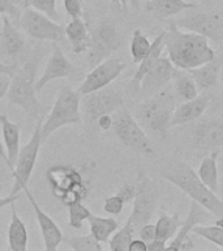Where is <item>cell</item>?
Segmentation results:
<instances>
[{"label": "cell", "mask_w": 223, "mask_h": 251, "mask_svg": "<svg viewBox=\"0 0 223 251\" xmlns=\"http://www.w3.org/2000/svg\"><path fill=\"white\" fill-rule=\"evenodd\" d=\"M181 223L183 221L180 220V216L178 212H175L174 215L162 213L156 224V239L168 243L176 235L179 227L181 226Z\"/></svg>", "instance_id": "31"}, {"label": "cell", "mask_w": 223, "mask_h": 251, "mask_svg": "<svg viewBox=\"0 0 223 251\" xmlns=\"http://www.w3.org/2000/svg\"><path fill=\"white\" fill-rule=\"evenodd\" d=\"M222 98H223V89H222Z\"/></svg>", "instance_id": "55"}, {"label": "cell", "mask_w": 223, "mask_h": 251, "mask_svg": "<svg viewBox=\"0 0 223 251\" xmlns=\"http://www.w3.org/2000/svg\"><path fill=\"white\" fill-rule=\"evenodd\" d=\"M20 66H15V64H7V63L0 62V75H8V76H13L15 72L17 71Z\"/></svg>", "instance_id": "46"}, {"label": "cell", "mask_w": 223, "mask_h": 251, "mask_svg": "<svg viewBox=\"0 0 223 251\" xmlns=\"http://www.w3.org/2000/svg\"><path fill=\"white\" fill-rule=\"evenodd\" d=\"M19 24L27 37L34 41L59 43L64 42L67 39L64 25L58 24L55 20L31 7L23 9Z\"/></svg>", "instance_id": "9"}, {"label": "cell", "mask_w": 223, "mask_h": 251, "mask_svg": "<svg viewBox=\"0 0 223 251\" xmlns=\"http://www.w3.org/2000/svg\"><path fill=\"white\" fill-rule=\"evenodd\" d=\"M81 70L76 67L69 59L67 58L62 47L59 46V43H52V51L51 56L48 59V63L46 64V68L43 71L42 76L37 80L35 88L37 92L41 93L47 84H50L54 80L58 78H73L77 80L81 76Z\"/></svg>", "instance_id": "16"}, {"label": "cell", "mask_w": 223, "mask_h": 251, "mask_svg": "<svg viewBox=\"0 0 223 251\" xmlns=\"http://www.w3.org/2000/svg\"><path fill=\"white\" fill-rule=\"evenodd\" d=\"M22 191L25 192V195L29 199L31 208L34 211L35 220H37L39 231H41L43 243H45V250L55 251L59 247V245L63 243V238H64L60 227L56 225V223L51 219L50 216L47 215L46 212L43 211L42 208L39 207V204L37 203V200H35V198L30 192L29 187H25Z\"/></svg>", "instance_id": "18"}, {"label": "cell", "mask_w": 223, "mask_h": 251, "mask_svg": "<svg viewBox=\"0 0 223 251\" xmlns=\"http://www.w3.org/2000/svg\"><path fill=\"white\" fill-rule=\"evenodd\" d=\"M88 223L90 226V233L101 243L109 242L111 235L119 229V223L113 217H101L91 213L88 219Z\"/></svg>", "instance_id": "30"}, {"label": "cell", "mask_w": 223, "mask_h": 251, "mask_svg": "<svg viewBox=\"0 0 223 251\" xmlns=\"http://www.w3.org/2000/svg\"><path fill=\"white\" fill-rule=\"evenodd\" d=\"M124 60L119 58H107L103 62H101L97 66H94L90 70L89 74H86L82 82L77 88V92L81 96L93 93L95 90H99L102 88L111 85V82L115 81L121 72L125 70Z\"/></svg>", "instance_id": "15"}, {"label": "cell", "mask_w": 223, "mask_h": 251, "mask_svg": "<svg viewBox=\"0 0 223 251\" xmlns=\"http://www.w3.org/2000/svg\"><path fill=\"white\" fill-rule=\"evenodd\" d=\"M121 38L112 20H102L90 33V47L86 62L90 68L110 58L120 47Z\"/></svg>", "instance_id": "10"}, {"label": "cell", "mask_w": 223, "mask_h": 251, "mask_svg": "<svg viewBox=\"0 0 223 251\" xmlns=\"http://www.w3.org/2000/svg\"><path fill=\"white\" fill-rule=\"evenodd\" d=\"M9 207H11V220L7 231L8 249L11 251H26L27 241H29L26 226L17 213L16 201L12 203Z\"/></svg>", "instance_id": "25"}, {"label": "cell", "mask_w": 223, "mask_h": 251, "mask_svg": "<svg viewBox=\"0 0 223 251\" xmlns=\"http://www.w3.org/2000/svg\"><path fill=\"white\" fill-rule=\"evenodd\" d=\"M193 147L201 152H211L223 147V119H205L193 128Z\"/></svg>", "instance_id": "17"}, {"label": "cell", "mask_w": 223, "mask_h": 251, "mask_svg": "<svg viewBox=\"0 0 223 251\" xmlns=\"http://www.w3.org/2000/svg\"><path fill=\"white\" fill-rule=\"evenodd\" d=\"M218 166L221 168V170L223 172V151L219 153V157H218Z\"/></svg>", "instance_id": "51"}, {"label": "cell", "mask_w": 223, "mask_h": 251, "mask_svg": "<svg viewBox=\"0 0 223 251\" xmlns=\"http://www.w3.org/2000/svg\"><path fill=\"white\" fill-rule=\"evenodd\" d=\"M3 191V186H1V184H0V192Z\"/></svg>", "instance_id": "53"}, {"label": "cell", "mask_w": 223, "mask_h": 251, "mask_svg": "<svg viewBox=\"0 0 223 251\" xmlns=\"http://www.w3.org/2000/svg\"><path fill=\"white\" fill-rule=\"evenodd\" d=\"M1 16H3V15H1V13H0V17H1Z\"/></svg>", "instance_id": "56"}, {"label": "cell", "mask_w": 223, "mask_h": 251, "mask_svg": "<svg viewBox=\"0 0 223 251\" xmlns=\"http://www.w3.org/2000/svg\"><path fill=\"white\" fill-rule=\"evenodd\" d=\"M213 217V213L209 212L206 208H203L201 204H199L195 200H192L191 208L188 212L187 217L181 223V226L179 227V230L176 233L174 238L167 243V250L172 251H180L183 247V243L189 238V235L192 234V229L197 225L206 223Z\"/></svg>", "instance_id": "20"}, {"label": "cell", "mask_w": 223, "mask_h": 251, "mask_svg": "<svg viewBox=\"0 0 223 251\" xmlns=\"http://www.w3.org/2000/svg\"><path fill=\"white\" fill-rule=\"evenodd\" d=\"M195 9H189L187 13L174 19L176 25L183 30L193 31V33L203 35L209 41H213L215 43L222 42L223 12L195 11Z\"/></svg>", "instance_id": "12"}, {"label": "cell", "mask_w": 223, "mask_h": 251, "mask_svg": "<svg viewBox=\"0 0 223 251\" xmlns=\"http://www.w3.org/2000/svg\"><path fill=\"white\" fill-rule=\"evenodd\" d=\"M0 33H1V29H0Z\"/></svg>", "instance_id": "57"}, {"label": "cell", "mask_w": 223, "mask_h": 251, "mask_svg": "<svg viewBox=\"0 0 223 251\" xmlns=\"http://www.w3.org/2000/svg\"><path fill=\"white\" fill-rule=\"evenodd\" d=\"M42 123L43 118H39L29 141L20 149L15 170L12 173V176L15 178V183H13V187L11 190V194H13V195L19 194L20 191H22L23 188L27 187V183L33 176L39 154V149H41V145L43 143Z\"/></svg>", "instance_id": "11"}, {"label": "cell", "mask_w": 223, "mask_h": 251, "mask_svg": "<svg viewBox=\"0 0 223 251\" xmlns=\"http://www.w3.org/2000/svg\"><path fill=\"white\" fill-rule=\"evenodd\" d=\"M63 243L69 246L74 251H102L103 246L99 241L94 238V235H74V237H64Z\"/></svg>", "instance_id": "33"}, {"label": "cell", "mask_w": 223, "mask_h": 251, "mask_svg": "<svg viewBox=\"0 0 223 251\" xmlns=\"http://www.w3.org/2000/svg\"><path fill=\"white\" fill-rule=\"evenodd\" d=\"M199 8V4L185 1V0H149L148 9L158 19L168 20L175 16L187 12L189 9Z\"/></svg>", "instance_id": "27"}, {"label": "cell", "mask_w": 223, "mask_h": 251, "mask_svg": "<svg viewBox=\"0 0 223 251\" xmlns=\"http://www.w3.org/2000/svg\"><path fill=\"white\" fill-rule=\"evenodd\" d=\"M149 251H166L167 250V243L162 242V241H158V239H154L153 242H150L148 245Z\"/></svg>", "instance_id": "48"}, {"label": "cell", "mask_w": 223, "mask_h": 251, "mask_svg": "<svg viewBox=\"0 0 223 251\" xmlns=\"http://www.w3.org/2000/svg\"><path fill=\"white\" fill-rule=\"evenodd\" d=\"M46 179L52 195L66 207L76 201H82L89 194V184L84 173L72 165L50 166L46 172Z\"/></svg>", "instance_id": "5"}, {"label": "cell", "mask_w": 223, "mask_h": 251, "mask_svg": "<svg viewBox=\"0 0 223 251\" xmlns=\"http://www.w3.org/2000/svg\"><path fill=\"white\" fill-rule=\"evenodd\" d=\"M219 153H221L219 149L209 152V154H206L202 158L199 170H197V174L201 178V180L215 194L219 192Z\"/></svg>", "instance_id": "29"}, {"label": "cell", "mask_w": 223, "mask_h": 251, "mask_svg": "<svg viewBox=\"0 0 223 251\" xmlns=\"http://www.w3.org/2000/svg\"><path fill=\"white\" fill-rule=\"evenodd\" d=\"M9 84H11V76H8V75H0V100L5 97Z\"/></svg>", "instance_id": "45"}, {"label": "cell", "mask_w": 223, "mask_h": 251, "mask_svg": "<svg viewBox=\"0 0 223 251\" xmlns=\"http://www.w3.org/2000/svg\"><path fill=\"white\" fill-rule=\"evenodd\" d=\"M124 105V93L117 86H106L81 97V110L86 121L95 125L105 114H113Z\"/></svg>", "instance_id": "13"}, {"label": "cell", "mask_w": 223, "mask_h": 251, "mask_svg": "<svg viewBox=\"0 0 223 251\" xmlns=\"http://www.w3.org/2000/svg\"><path fill=\"white\" fill-rule=\"evenodd\" d=\"M64 9L67 11L70 19H81L82 3L81 0H63Z\"/></svg>", "instance_id": "40"}, {"label": "cell", "mask_w": 223, "mask_h": 251, "mask_svg": "<svg viewBox=\"0 0 223 251\" xmlns=\"http://www.w3.org/2000/svg\"><path fill=\"white\" fill-rule=\"evenodd\" d=\"M111 3L115 4L116 7L123 8V9H127V8H128V0H111Z\"/></svg>", "instance_id": "50"}, {"label": "cell", "mask_w": 223, "mask_h": 251, "mask_svg": "<svg viewBox=\"0 0 223 251\" xmlns=\"http://www.w3.org/2000/svg\"><path fill=\"white\" fill-rule=\"evenodd\" d=\"M172 90L175 94L176 101L179 103L191 101L199 96L200 92L191 74L187 70H181L178 67H175L172 74Z\"/></svg>", "instance_id": "28"}, {"label": "cell", "mask_w": 223, "mask_h": 251, "mask_svg": "<svg viewBox=\"0 0 223 251\" xmlns=\"http://www.w3.org/2000/svg\"><path fill=\"white\" fill-rule=\"evenodd\" d=\"M209 106H210V97L206 94H199L191 101L180 102L172 114L171 128L193 123L202 117Z\"/></svg>", "instance_id": "21"}, {"label": "cell", "mask_w": 223, "mask_h": 251, "mask_svg": "<svg viewBox=\"0 0 223 251\" xmlns=\"http://www.w3.org/2000/svg\"><path fill=\"white\" fill-rule=\"evenodd\" d=\"M156 169L164 180L206 208L214 217L223 216V200L203 183L191 165L176 157H164L158 161Z\"/></svg>", "instance_id": "1"}, {"label": "cell", "mask_w": 223, "mask_h": 251, "mask_svg": "<svg viewBox=\"0 0 223 251\" xmlns=\"http://www.w3.org/2000/svg\"><path fill=\"white\" fill-rule=\"evenodd\" d=\"M124 205V200L121 199L117 194H115V195L109 196L107 199H105V201H103V211L111 216L120 215L121 212H123Z\"/></svg>", "instance_id": "39"}, {"label": "cell", "mask_w": 223, "mask_h": 251, "mask_svg": "<svg viewBox=\"0 0 223 251\" xmlns=\"http://www.w3.org/2000/svg\"><path fill=\"white\" fill-rule=\"evenodd\" d=\"M136 195L133 199L132 213L128 220L132 225L133 230L138 234L140 227L146 223H150V219L154 215L158 203V188L153 179L142 170L138 169L136 182Z\"/></svg>", "instance_id": "8"}, {"label": "cell", "mask_w": 223, "mask_h": 251, "mask_svg": "<svg viewBox=\"0 0 223 251\" xmlns=\"http://www.w3.org/2000/svg\"><path fill=\"white\" fill-rule=\"evenodd\" d=\"M192 234H196L218 247H223V227L218 225H197L192 229Z\"/></svg>", "instance_id": "36"}, {"label": "cell", "mask_w": 223, "mask_h": 251, "mask_svg": "<svg viewBox=\"0 0 223 251\" xmlns=\"http://www.w3.org/2000/svg\"><path fill=\"white\" fill-rule=\"evenodd\" d=\"M112 117L113 132L127 148L148 157L156 154L150 137L137 122L136 117H133L128 110L121 107L112 114Z\"/></svg>", "instance_id": "7"}, {"label": "cell", "mask_w": 223, "mask_h": 251, "mask_svg": "<svg viewBox=\"0 0 223 251\" xmlns=\"http://www.w3.org/2000/svg\"><path fill=\"white\" fill-rule=\"evenodd\" d=\"M0 126H1V135L3 141L7 149L8 158H9V172L11 174L15 170L16 161L20 153V144H21V126L13 123L7 118V115H0Z\"/></svg>", "instance_id": "23"}, {"label": "cell", "mask_w": 223, "mask_h": 251, "mask_svg": "<svg viewBox=\"0 0 223 251\" xmlns=\"http://www.w3.org/2000/svg\"><path fill=\"white\" fill-rule=\"evenodd\" d=\"M164 49H166V45H164L163 30L160 34H158L154 38V41L152 42V46H150V50L146 54V56L138 63V68H137L136 74L133 75L132 80L129 82V89H131V92H133V93L134 92H140V85L142 78L145 77V75L148 74L153 67L156 66V63L162 58Z\"/></svg>", "instance_id": "22"}, {"label": "cell", "mask_w": 223, "mask_h": 251, "mask_svg": "<svg viewBox=\"0 0 223 251\" xmlns=\"http://www.w3.org/2000/svg\"><path fill=\"white\" fill-rule=\"evenodd\" d=\"M3 25L0 33V62L7 64L20 66L31 55L30 47L27 46L26 39L15 26L7 15L1 16Z\"/></svg>", "instance_id": "14"}, {"label": "cell", "mask_w": 223, "mask_h": 251, "mask_svg": "<svg viewBox=\"0 0 223 251\" xmlns=\"http://www.w3.org/2000/svg\"><path fill=\"white\" fill-rule=\"evenodd\" d=\"M98 128L102 129V131H109L110 128H112L113 125V117L112 114H105V115H101V117L97 119Z\"/></svg>", "instance_id": "43"}, {"label": "cell", "mask_w": 223, "mask_h": 251, "mask_svg": "<svg viewBox=\"0 0 223 251\" xmlns=\"http://www.w3.org/2000/svg\"><path fill=\"white\" fill-rule=\"evenodd\" d=\"M128 251H149V246L144 239L133 238L132 242L129 243Z\"/></svg>", "instance_id": "44"}, {"label": "cell", "mask_w": 223, "mask_h": 251, "mask_svg": "<svg viewBox=\"0 0 223 251\" xmlns=\"http://www.w3.org/2000/svg\"><path fill=\"white\" fill-rule=\"evenodd\" d=\"M116 194L124 200L125 204L133 203V199H134V195H136V186L134 184L124 183L117 190Z\"/></svg>", "instance_id": "42"}, {"label": "cell", "mask_w": 223, "mask_h": 251, "mask_svg": "<svg viewBox=\"0 0 223 251\" xmlns=\"http://www.w3.org/2000/svg\"><path fill=\"white\" fill-rule=\"evenodd\" d=\"M215 225L223 227V216H221V217H218V219L215 220Z\"/></svg>", "instance_id": "52"}, {"label": "cell", "mask_w": 223, "mask_h": 251, "mask_svg": "<svg viewBox=\"0 0 223 251\" xmlns=\"http://www.w3.org/2000/svg\"><path fill=\"white\" fill-rule=\"evenodd\" d=\"M175 66L168 59V56L162 58L156 63V66L145 75L140 85V93L145 97H150L154 94L159 93L168 84L172 81V74H174Z\"/></svg>", "instance_id": "19"}, {"label": "cell", "mask_w": 223, "mask_h": 251, "mask_svg": "<svg viewBox=\"0 0 223 251\" xmlns=\"http://www.w3.org/2000/svg\"><path fill=\"white\" fill-rule=\"evenodd\" d=\"M25 1H26V0H23V8H25Z\"/></svg>", "instance_id": "54"}, {"label": "cell", "mask_w": 223, "mask_h": 251, "mask_svg": "<svg viewBox=\"0 0 223 251\" xmlns=\"http://www.w3.org/2000/svg\"><path fill=\"white\" fill-rule=\"evenodd\" d=\"M156 224L146 223L144 224V225L140 227V230H138V238L144 239L145 242L148 243V245L156 239Z\"/></svg>", "instance_id": "41"}, {"label": "cell", "mask_w": 223, "mask_h": 251, "mask_svg": "<svg viewBox=\"0 0 223 251\" xmlns=\"http://www.w3.org/2000/svg\"><path fill=\"white\" fill-rule=\"evenodd\" d=\"M90 215H91V212L89 208L82 204V201H76V203L70 204L68 205V216H69L68 225L76 230H80L84 225V221H88Z\"/></svg>", "instance_id": "35"}, {"label": "cell", "mask_w": 223, "mask_h": 251, "mask_svg": "<svg viewBox=\"0 0 223 251\" xmlns=\"http://www.w3.org/2000/svg\"><path fill=\"white\" fill-rule=\"evenodd\" d=\"M17 199H19V194H16V195H13V194H9L8 196L0 198V211H1L4 207H7V205H11L12 203L17 201Z\"/></svg>", "instance_id": "47"}, {"label": "cell", "mask_w": 223, "mask_h": 251, "mask_svg": "<svg viewBox=\"0 0 223 251\" xmlns=\"http://www.w3.org/2000/svg\"><path fill=\"white\" fill-rule=\"evenodd\" d=\"M41 52L38 47L31 55L17 68L15 75L11 77V84L8 86L7 97L11 105L20 106L25 111L29 119L38 121L43 114L42 102L37 97V74H38Z\"/></svg>", "instance_id": "3"}, {"label": "cell", "mask_w": 223, "mask_h": 251, "mask_svg": "<svg viewBox=\"0 0 223 251\" xmlns=\"http://www.w3.org/2000/svg\"><path fill=\"white\" fill-rule=\"evenodd\" d=\"M31 7L37 11L42 12L52 20H58V12H56V0H26L25 8Z\"/></svg>", "instance_id": "37"}, {"label": "cell", "mask_w": 223, "mask_h": 251, "mask_svg": "<svg viewBox=\"0 0 223 251\" xmlns=\"http://www.w3.org/2000/svg\"><path fill=\"white\" fill-rule=\"evenodd\" d=\"M176 102L174 90L167 89L166 86L159 93L146 97L141 103L136 113L137 122L148 132L166 139L171 128V118Z\"/></svg>", "instance_id": "4"}, {"label": "cell", "mask_w": 223, "mask_h": 251, "mask_svg": "<svg viewBox=\"0 0 223 251\" xmlns=\"http://www.w3.org/2000/svg\"><path fill=\"white\" fill-rule=\"evenodd\" d=\"M223 68V56H215L210 62L188 70L195 80L199 90H207L218 82L219 75Z\"/></svg>", "instance_id": "24"}, {"label": "cell", "mask_w": 223, "mask_h": 251, "mask_svg": "<svg viewBox=\"0 0 223 251\" xmlns=\"http://www.w3.org/2000/svg\"><path fill=\"white\" fill-rule=\"evenodd\" d=\"M81 97L77 90L69 86L59 89L54 105L42 123L43 141L62 127L81 123Z\"/></svg>", "instance_id": "6"}, {"label": "cell", "mask_w": 223, "mask_h": 251, "mask_svg": "<svg viewBox=\"0 0 223 251\" xmlns=\"http://www.w3.org/2000/svg\"><path fill=\"white\" fill-rule=\"evenodd\" d=\"M134 235L136 231L133 230L129 220H127L124 225L111 235V239L109 241V249L111 251H128L129 243L132 242Z\"/></svg>", "instance_id": "32"}, {"label": "cell", "mask_w": 223, "mask_h": 251, "mask_svg": "<svg viewBox=\"0 0 223 251\" xmlns=\"http://www.w3.org/2000/svg\"><path fill=\"white\" fill-rule=\"evenodd\" d=\"M0 158L7 164V166H9V158H8L7 149H5V145H4V141L0 139Z\"/></svg>", "instance_id": "49"}, {"label": "cell", "mask_w": 223, "mask_h": 251, "mask_svg": "<svg viewBox=\"0 0 223 251\" xmlns=\"http://www.w3.org/2000/svg\"><path fill=\"white\" fill-rule=\"evenodd\" d=\"M152 42L149 41L148 37L142 33L141 29H136L133 31L132 39H131V55H132L133 63H138L146 56L150 50Z\"/></svg>", "instance_id": "34"}, {"label": "cell", "mask_w": 223, "mask_h": 251, "mask_svg": "<svg viewBox=\"0 0 223 251\" xmlns=\"http://www.w3.org/2000/svg\"><path fill=\"white\" fill-rule=\"evenodd\" d=\"M66 37L70 43V50L76 55L88 52L90 47V33L82 19H72L66 25Z\"/></svg>", "instance_id": "26"}, {"label": "cell", "mask_w": 223, "mask_h": 251, "mask_svg": "<svg viewBox=\"0 0 223 251\" xmlns=\"http://www.w3.org/2000/svg\"><path fill=\"white\" fill-rule=\"evenodd\" d=\"M164 45L168 59L181 70H192L217 56L206 37L193 31H183L170 19L167 29H164Z\"/></svg>", "instance_id": "2"}, {"label": "cell", "mask_w": 223, "mask_h": 251, "mask_svg": "<svg viewBox=\"0 0 223 251\" xmlns=\"http://www.w3.org/2000/svg\"><path fill=\"white\" fill-rule=\"evenodd\" d=\"M0 13L7 15L13 23H19L22 11L19 4L16 3V0H0Z\"/></svg>", "instance_id": "38"}]
</instances>
